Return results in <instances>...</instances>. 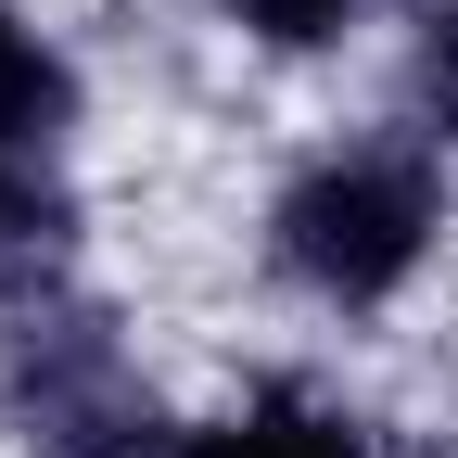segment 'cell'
I'll return each mask as SVG.
<instances>
[{"instance_id":"obj_1","label":"cell","mask_w":458,"mask_h":458,"mask_svg":"<svg viewBox=\"0 0 458 458\" xmlns=\"http://www.w3.org/2000/svg\"><path fill=\"white\" fill-rule=\"evenodd\" d=\"M229 267L306 344H394L458 280V165L382 102L306 114L229 204Z\"/></svg>"},{"instance_id":"obj_2","label":"cell","mask_w":458,"mask_h":458,"mask_svg":"<svg viewBox=\"0 0 458 458\" xmlns=\"http://www.w3.org/2000/svg\"><path fill=\"white\" fill-rule=\"evenodd\" d=\"M179 458H420V433L318 344H255V357L204 369Z\"/></svg>"},{"instance_id":"obj_3","label":"cell","mask_w":458,"mask_h":458,"mask_svg":"<svg viewBox=\"0 0 458 458\" xmlns=\"http://www.w3.org/2000/svg\"><path fill=\"white\" fill-rule=\"evenodd\" d=\"M114 280V191L102 153H26L0 140V318H38Z\"/></svg>"},{"instance_id":"obj_4","label":"cell","mask_w":458,"mask_h":458,"mask_svg":"<svg viewBox=\"0 0 458 458\" xmlns=\"http://www.w3.org/2000/svg\"><path fill=\"white\" fill-rule=\"evenodd\" d=\"M204 26V51L255 89H318V77H357L382 64V38L408 0H179Z\"/></svg>"},{"instance_id":"obj_5","label":"cell","mask_w":458,"mask_h":458,"mask_svg":"<svg viewBox=\"0 0 458 458\" xmlns=\"http://www.w3.org/2000/svg\"><path fill=\"white\" fill-rule=\"evenodd\" d=\"M369 102L458 165V0H408V13H394L382 64H369Z\"/></svg>"}]
</instances>
